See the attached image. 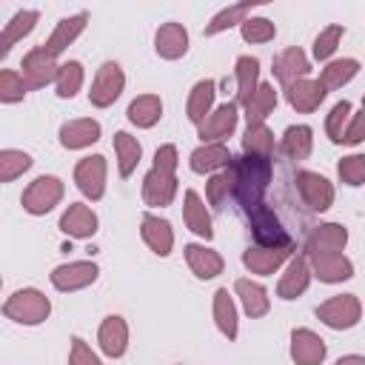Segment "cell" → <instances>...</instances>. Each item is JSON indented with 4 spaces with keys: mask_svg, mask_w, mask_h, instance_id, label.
<instances>
[{
    "mask_svg": "<svg viewBox=\"0 0 365 365\" xmlns=\"http://www.w3.org/2000/svg\"><path fill=\"white\" fill-rule=\"evenodd\" d=\"M182 220H185V228H188L191 234L202 237L205 242L214 240L211 214H208V208H205V200H202L194 188H188V191L182 194Z\"/></svg>",
    "mask_w": 365,
    "mask_h": 365,
    "instance_id": "obj_19",
    "label": "cell"
},
{
    "mask_svg": "<svg viewBox=\"0 0 365 365\" xmlns=\"http://www.w3.org/2000/svg\"><path fill=\"white\" fill-rule=\"evenodd\" d=\"M9 51H11V43L6 40V34L0 31V60H6L9 57Z\"/></svg>",
    "mask_w": 365,
    "mask_h": 365,
    "instance_id": "obj_53",
    "label": "cell"
},
{
    "mask_svg": "<svg viewBox=\"0 0 365 365\" xmlns=\"http://www.w3.org/2000/svg\"><path fill=\"white\" fill-rule=\"evenodd\" d=\"M245 214H248V225H251V234H254L257 245H262V248H288V245H294L288 231L282 228L279 217L265 202L248 208Z\"/></svg>",
    "mask_w": 365,
    "mask_h": 365,
    "instance_id": "obj_4",
    "label": "cell"
},
{
    "mask_svg": "<svg viewBox=\"0 0 365 365\" xmlns=\"http://www.w3.org/2000/svg\"><path fill=\"white\" fill-rule=\"evenodd\" d=\"M3 314L17 325H40L51 314V299L40 288H17L3 302Z\"/></svg>",
    "mask_w": 365,
    "mask_h": 365,
    "instance_id": "obj_2",
    "label": "cell"
},
{
    "mask_svg": "<svg viewBox=\"0 0 365 365\" xmlns=\"http://www.w3.org/2000/svg\"><path fill=\"white\" fill-rule=\"evenodd\" d=\"M26 94H29V88H26L20 71L0 68V103H9L11 106V103H20Z\"/></svg>",
    "mask_w": 365,
    "mask_h": 365,
    "instance_id": "obj_46",
    "label": "cell"
},
{
    "mask_svg": "<svg viewBox=\"0 0 365 365\" xmlns=\"http://www.w3.org/2000/svg\"><path fill=\"white\" fill-rule=\"evenodd\" d=\"M328 348L325 339L311 328H294L291 331V359L297 365H322Z\"/></svg>",
    "mask_w": 365,
    "mask_h": 365,
    "instance_id": "obj_17",
    "label": "cell"
},
{
    "mask_svg": "<svg viewBox=\"0 0 365 365\" xmlns=\"http://www.w3.org/2000/svg\"><path fill=\"white\" fill-rule=\"evenodd\" d=\"M308 74H311V60L299 46L279 51V57L274 60V77L282 83V88L297 83V80H305Z\"/></svg>",
    "mask_w": 365,
    "mask_h": 365,
    "instance_id": "obj_23",
    "label": "cell"
},
{
    "mask_svg": "<svg viewBox=\"0 0 365 365\" xmlns=\"http://www.w3.org/2000/svg\"><path fill=\"white\" fill-rule=\"evenodd\" d=\"M97 342H100V351L111 359H120L128 348V322L120 317V314H108L103 322H100V331H97Z\"/></svg>",
    "mask_w": 365,
    "mask_h": 365,
    "instance_id": "obj_21",
    "label": "cell"
},
{
    "mask_svg": "<svg viewBox=\"0 0 365 365\" xmlns=\"http://www.w3.org/2000/svg\"><path fill=\"white\" fill-rule=\"evenodd\" d=\"M140 237L143 242L157 254V257H168L174 248V228L168 220L157 217V214H143L140 220Z\"/></svg>",
    "mask_w": 365,
    "mask_h": 365,
    "instance_id": "obj_20",
    "label": "cell"
},
{
    "mask_svg": "<svg viewBox=\"0 0 365 365\" xmlns=\"http://www.w3.org/2000/svg\"><path fill=\"white\" fill-rule=\"evenodd\" d=\"M336 174H339V180L345 185L359 188L365 182V154H348V157H342L339 165H336Z\"/></svg>",
    "mask_w": 365,
    "mask_h": 365,
    "instance_id": "obj_47",
    "label": "cell"
},
{
    "mask_svg": "<svg viewBox=\"0 0 365 365\" xmlns=\"http://www.w3.org/2000/svg\"><path fill=\"white\" fill-rule=\"evenodd\" d=\"M242 106H245L248 123H265V117L274 114V108H277V88L271 83H259Z\"/></svg>",
    "mask_w": 365,
    "mask_h": 365,
    "instance_id": "obj_35",
    "label": "cell"
},
{
    "mask_svg": "<svg viewBox=\"0 0 365 365\" xmlns=\"http://www.w3.org/2000/svg\"><path fill=\"white\" fill-rule=\"evenodd\" d=\"M345 245H348V228L339 222H322L308 234L305 254H331V251H342Z\"/></svg>",
    "mask_w": 365,
    "mask_h": 365,
    "instance_id": "obj_26",
    "label": "cell"
},
{
    "mask_svg": "<svg viewBox=\"0 0 365 365\" xmlns=\"http://www.w3.org/2000/svg\"><path fill=\"white\" fill-rule=\"evenodd\" d=\"M68 365H103V362H100V356L91 351V345H88L83 336H71Z\"/></svg>",
    "mask_w": 365,
    "mask_h": 365,
    "instance_id": "obj_49",
    "label": "cell"
},
{
    "mask_svg": "<svg viewBox=\"0 0 365 365\" xmlns=\"http://www.w3.org/2000/svg\"><path fill=\"white\" fill-rule=\"evenodd\" d=\"M83 80H86V71H83V63L80 60H66L60 63L57 68V77H54V91L60 100H71L80 88H83Z\"/></svg>",
    "mask_w": 365,
    "mask_h": 365,
    "instance_id": "obj_38",
    "label": "cell"
},
{
    "mask_svg": "<svg viewBox=\"0 0 365 365\" xmlns=\"http://www.w3.org/2000/svg\"><path fill=\"white\" fill-rule=\"evenodd\" d=\"M240 34L245 43H271L277 37V26L268 17H245L240 23Z\"/></svg>",
    "mask_w": 365,
    "mask_h": 365,
    "instance_id": "obj_43",
    "label": "cell"
},
{
    "mask_svg": "<svg viewBox=\"0 0 365 365\" xmlns=\"http://www.w3.org/2000/svg\"><path fill=\"white\" fill-rule=\"evenodd\" d=\"M177 165H180V154H177V145L165 143L154 151V165L151 168H160V171H168V174H177Z\"/></svg>",
    "mask_w": 365,
    "mask_h": 365,
    "instance_id": "obj_50",
    "label": "cell"
},
{
    "mask_svg": "<svg viewBox=\"0 0 365 365\" xmlns=\"http://www.w3.org/2000/svg\"><path fill=\"white\" fill-rule=\"evenodd\" d=\"M311 285V268H308V259L305 254H297V257H288L285 262V271L277 282V297L279 299H297L299 294H305Z\"/></svg>",
    "mask_w": 365,
    "mask_h": 365,
    "instance_id": "obj_16",
    "label": "cell"
},
{
    "mask_svg": "<svg viewBox=\"0 0 365 365\" xmlns=\"http://www.w3.org/2000/svg\"><path fill=\"white\" fill-rule=\"evenodd\" d=\"M128 123L137 128H154L163 117V100L157 94H140L128 103Z\"/></svg>",
    "mask_w": 365,
    "mask_h": 365,
    "instance_id": "obj_32",
    "label": "cell"
},
{
    "mask_svg": "<svg viewBox=\"0 0 365 365\" xmlns=\"http://www.w3.org/2000/svg\"><path fill=\"white\" fill-rule=\"evenodd\" d=\"M311 277H317L319 282L336 285L354 277V262L342 254V251H331V254H305Z\"/></svg>",
    "mask_w": 365,
    "mask_h": 365,
    "instance_id": "obj_10",
    "label": "cell"
},
{
    "mask_svg": "<svg viewBox=\"0 0 365 365\" xmlns=\"http://www.w3.org/2000/svg\"><path fill=\"white\" fill-rule=\"evenodd\" d=\"M97 277H100V268H97V262H91V259H74V262H63V265L51 268V274H48L51 285H54L57 291H63V294L83 291V288H88V285H91Z\"/></svg>",
    "mask_w": 365,
    "mask_h": 365,
    "instance_id": "obj_7",
    "label": "cell"
},
{
    "mask_svg": "<svg viewBox=\"0 0 365 365\" xmlns=\"http://www.w3.org/2000/svg\"><path fill=\"white\" fill-rule=\"evenodd\" d=\"M0 285H3V277H0Z\"/></svg>",
    "mask_w": 365,
    "mask_h": 365,
    "instance_id": "obj_54",
    "label": "cell"
},
{
    "mask_svg": "<svg viewBox=\"0 0 365 365\" xmlns=\"http://www.w3.org/2000/svg\"><path fill=\"white\" fill-rule=\"evenodd\" d=\"M114 154H117V171H120V177H131L137 171L140 160H143V145L128 131H117L114 134Z\"/></svg>",
    "mask_w": 365,
    "mask_h": 365,
    "instance_id": "obj_33",
    "label": "cell"
},
{
    "mask_svg": "<svg viewBox=\"0 0 365 365\" xmlns=\"http://www.w3.org/2000/svg\"><path fill=\"white\" fill-rule=\"evenodd\" d=\"M342 34H345V29L339 26V23H334V26H325L317 37H314V60H331V54L336 51V46H339V40H342Z\"/></svg>",
    "mask_w": 365,
    "mask_h": 365,
    "instance_id": "obj_45",
    "label": "cell"
},
{
    "mask_svg": "<svg viewBox=\"0 0 365 365\" xmlns=\"http://www.w3.org/2000/svg\"><path fill=\"white\" fill-rule=\"evenodd\" d=\"M63 194H66V185H63L60 177H54V174H40V177H34V180L26 185V191H23V197H20V205H23L26 214L43 217V214H48L54 205H60Z\"/></svg>",
    "mask_w": 365,
    "mask_h": 365,
    "instance_id": "obj_3",
    "label": "cell"
},
{
    "mask_svg": "<svg viewBox=\"0 0 365 365\" xmlns=\"http://www.w3.org/2000/svg\"><path fill=\"white\" fill-rule=\"evenodd\" d=\"M57 68H60L57 57H51L43 46H37V48H31V51L23 57V63H20V77H23V83H26V88H43V86L54 83Z\"/></svg>",
    "mask_w": 365,
    "mask_h": 365,
    "instance_id": "obj_9",
    "label": "cell"
},
{
    "mask_svg": "<svg viewBox=\"0 0 365 365\" xmlns=\"http://www.w3.org/2000/svg\"><path fill=\"white\" fill-rule=\"evenodd\" d=\"M177 197V174L160 171V168H148L143 177V200L151 208H165L171 205Z\"/></svg>",
    "mask_w": 365,
    "mask_h": 365,
    "instance_id": "obj_13",
    "label": "cell"
},
{
    "mask_svg": "<svg viewBox=\"0 0 365 365\" xmlns=\"http://www.w3.org/2000/svg\"><path fill=\"white\" fill-rule=\"evenodd\" d=\"M228 163H231V151L225 143H202L188 157L194 174H217L220 168H228Z\"/></svg>",
    "mask_w": 365,
    "mask_h": 365,
    "instance_id": "obj_28",
    "label": "cell"
},
{
    "mask_svg": "<svg viewBox=\"0 0 365 365\" xmlns=\"http://www.w3.org/2000/svg\"><path fill=\"white\" fill-rule=\"evenodd\" d=\"M325 94H328V91H325L317 80H311V77H305V80H297V83L285 86V100H288V106H291L294 111H302V114L317 111V108L322 106Z\"/></svg>",
    "mask_w": 365,
    "mask_h": 365,
    "instance_id": "obj_27",
    "label": "cell"
},
{
    "mask_svg": "<svg viewBox=\"0 0 365 365\" xmlns=\"http://www.w3.org/2000/svg\"><path fill=\"white\" fill-rule=\"evenodd\" d=\"M334 365H365V356H359V354H348V356H339Z\"/></svg>",
    "mask_w": 365,
    "mask_h": 365,
    "instance_id": "obj_52",
    "label": "cell"
},
{
    "mask_svg": "<svg viewBox=\"0 0 365 365\" xmlns=\"http://www.w3.org/2000/svg\"><path fill=\"white\" fill-rule=\"evenodd\" d=\"M97 225H100V220H97L94 208L86 205V202H68V208L60 214V231L68 234V237H74V240L94 237L97 234Z\"/></svg>",
    "mask_w": 365,
    "mask_h": 365,
    "instance_id": "obj_15",
    "label": "cell"
},
{
    "mask_svg": "<svg viewBox=\"0 0 365 365\" xmlns=\"http://www.w3.org/2000/svg\"><path fill=\"white\" fill-rule=\"evenodd\" d=\"M234 294L240 297V305H242V311H245L251 319H259V317H265V314L271 311L268 291H265L259 282L248 279V277H240V279L234 282Z\"/></svg>",
    "mask_w": 365,
    "mask_h": 365,
    "instance_id": "obj_29",
    "label": "cell"
},
{
    "mask_svg": "<svg viewBox=\"0 0 365 365\" xmlns=\"http://www.w3.org/2000/svg\"><path fill=\"white\" fill-rule=\"evenodd\" d=\"M228 194H231V177H228V168L211 174L208 182H205V200H208V205L220 208V205L228 200Z\"/></svg>",
    "mask_w": 365,
    "mask_h": 365,
    "instance_id": "obj_48",
    "label": "cell"
},
{
    "mask_svg": "<svg viewBox=\"0 0 365 365\" xmlns=\"http://www.w3.org/2000/svg\"><path fill=\"white\" fill-rule=\"evenodd\" d=\"M123 88H125V74H123L120 63L106 60V63L97 68L94 80H91L88 103H91L94 108H108V106L117 103V97L123 94Z\"/></svg>",
    "mask_w": 365,
    "mask_h": 365,
    "instance_id": "obj_6",
    "label": "cell"
},
{
    "mask_svg": "<svg viewBox=\"0 0 365 365\" xmlns=\"http://www.w3.org/2000/svg\"><path fill=\"white\" fill-rule=\"evenodd\" d=\"M291 251H294V245H288V248H262V245H248V248L242 251V265H245L251 274L271 277V274H277V271L288 262Z\"/></svg>",
    "mask_w": 365,
    "mask_h": 365,
    "instance_id": "obj_14",
    "label": "cell"
},
{
    "mask_svg": "<svg viewBox=\"0 0 365 365\" xmlns=\"http://www.w3.org/2000/svg\"><path fill=\"white\" fill-rule=\"evenodd\" d=\"M242 154L271 160V154H274V134H271V128H268L265 123H248V125H245V134H242Z\"/></svg>",
    "mask_w": 365,
    "mask_h": 365,
    "instance_id": "obj_37",
    "label": "cell"
},
{
    "mask_svg": "<svg viewBox=\"0 0 365 365\" xmlns=\"http://www.w3.org/2000/svg\"><path fill=\"white\" fill-rule=\"evenodd\" d=\"M37 20H40V11H37V9H23V11H17V14L6 23V29H3L6 40H9L11 46H14V43H20L23 37H29V34L34 31Z\"/></svg>",
    "mask_w": 365,
    "mask_h": 365,
    "instance_id": "obj_42",
    "label": "cell"
},
{
    "mask_svg": "<svg viewBox=\"0 0 365 365\" xmlns=\"http://www.w3.org/2000/svg\"><path fill=\"white\" fill-rule=\"evenodd\" d=\"M271 174H274V165L265 157H251V154L231 157V163H228L231 194L240 200V205L245 211L262 202L268 182H271Z\"/></svg>",
    "mask_w": 365,
    "mask_h": 365,
    "instance_id": "obj_1",
    "label": "cell"
},
{
    "mask_svg": "<svg viewBox=\"0 0 365 365\" xmlns=\"http://www.w3.org/2000/svg\"><path fill=\"white\" fill-rule=\"evenodd\" d=\"M342 143L345 145H359L362 143V111H354L348 125H345V134H342Z\"/></svg>",
    "mask_w": 365,
    "mask_h": 365,
    "instance_id": "obj_51",
    "label": "cell"
},
{
    "mask_svg": "<svg viewBox=\"0 0 365 365\" xmlns=\"http://www.w3.org/2000/svg\"><path fill=\"white\" fill-rule=\"evenodd\" d=\"M86 23H88V11H77V14L63 17V20L54 26V31H51V37L46 40L43 48H46L51 57H60V54L86 31Z\"/></svg>",
    "mask_w": 365,
    "mask_h": 365,
    "instance_id": "obj_22",
    "label": "cell"
},
{
    "mask_svg": "<svg viewBox=\"0 0 365 365\" xmlns=\"http://www.w3.org/2000/svg\"><path fill=\"white\" fill-rule=\"evenodd\" d=\"M31 165H34L31 154H26L20 148H3L0 151V182H11V180L23 177Z\"/></svg>",
    "mask_w": 365,
    "mask_h": 365,
    "instance_id": "obj_41",
    "label": "cell"
},
{
    "mask_svg": "<svg viewBox=\"0 0 365 365\" xmlns=\"http://www.w3.org/2000/svg\"><path fill=\"white\" fill-rule=\"evenodd\" d=\"M282 151L291 157V160H305L308 154H311V148H314V131H311V125H288L285 131H282Z\"/></svg>",
    "mask_w": 365,
    "mask_h": 365,
    "instance_id": "obj_40",
    "label": "cell"
},
{
    "mask_svg": "<svg viewBox=\"0 0 365 365\" xmlns=\"http://www.w3.org/2000/svg\"><path fill=\"white\" fill-rule=\"evenodd\" d=\"M214 325H217V331L228 339V342H234L237 339V334H240V319H237V305H234V297L228 294V288H217L214 291Z\"/></svg>",
    "mask_w": 365,
    "mask_h": 365,
    "instance_id": "obj_30",
    "label": "cell"
},
{
    "mask_svg": "<svg viewBox=\"0 0 365 365\" xmlns=\"http://www.w3.org/2000/svg\"><path fill=\"white\" fill-rule=\"evenodd\" d=\"M154 51L163 60H180L188 51V29L182 23H163L154 34Z\"/></svg>",
    "mask_w": 365,
    "mask_h": 365,
    "instance_id": "obj_25",
    "label": "cell"
},
{
    "mask_svg": "<svg viewBox=\"0 0 365 365\" xmlns=\"http://www.w3.org/2000/svg\"><path fill=\"white\" fill-rule=\"evenodd\" d=\"M351 114H354V106L348 100H339L328 111V117H325V134H328L331 143H342V134H345V125H348Z\"/></svg>",
    "mask_w": 365,
    "mask_h": 365,
    "instance_id": "obj_44",
    "label": "cell"
},
{
    "mask_svg": "<svg viewBox=\"0 0 365 365\" xmlns=\"http://www.w3.org/2000/svg\"><path fill=\"white\" fill-rule=\"evenodd\" d=\"M214 97H217V83L214 80H200V83L191 86L188 103H185V114H188V120L194 125H200L208 117V111L214 108Z\"/></svg>",
    "mask_w": 365,
    "mask_h": 365,
    "instance_id": "obj_31",
    "label": "cell"
},
{
    "mask_svg": "<svg viewBox=\"0 0 365 365\" xmlns=\"http://www.w3.org/2000/svg\"><path fill=\"white\" fill-rule=\"evenodd\" d=\"M251 9H254V3H251V0L225 6L222 11H217V14L208 20V26H205V37H214V34H220V31H228V29L240 26L245 17H251Z\"/></svg>",
    "mask_w": 365,
    "mask_h": 365,
    "instance_id": "obj_39",
    "label": "cell"
},
{
    "mask_svg": "<svg viewBox=\"0 0 365 365\" xmlns=\"http://www.w3.org/2000/svg\"><path fill=\"white\" fill-rule=\"evenodd\" d=\"M234 74H237V106H242L251 97V91L259 86V60L251 54L237 57Z\"/></svg>",
    "mask_w": 365,
    "mask_h": 365,
    "instance_id": "obj_36",
    "label": "cell"
},
{
    "mask_svg": "<svg viewBox=\"0 0 365 365\" xmlns=\"http://www.w3.org/2000/svg\"><path fill=\"white\" fill-rule=\"evenodd\" d=\"M106 174H108V165H106V157L103 154L83 157L74 165V182H77L80 194L86 200H91V202L103 200V194H106Z\"/></svg>",
    "mask_w": 365,
    "mask_h": 365,
    "instance_id": "obj_8",
    "label": "cell"
},
{
    "mask_svg": "<svg viewBox=\"0 0 365 365\" xmlns=\"http://www.w3.org/2000/svg\"><path fill=\"white\" fill-rule=\"evenodd\" d=\"M359 317H362V302L356 294H336L317 305V319L334 331L354 328L359 322Z\"/></svg>",
    "mask_w": 365,
    "mask_h": 365,
    "instance_id": "obj_5",
    "label": "cell"
},
{
    "mask_svg": "<svg viewBox=\"0 0 365 365\" xmlns=\"http://www.w3.org/2000/svg\"><path fill=\"white\" fill-rule=\"evenodd\" d=\"M359 74V60L354 57H342V60H331L322 71H319V86L325 91H334V88H342L345 83H351L354 77Z\"/></svg>",
    "mask_w": 365,
    "mask_h": 365,
    "instance_id": "obj_34",
    "label": "cell"
},
{
    "mask_svg": "<svg viewBox=\"0 0 365 365\" xmlns=\"http://www.w3.org/2000/svg\"><path fill=\"white\" fill-rule=\"evenodd\" d=\"M237 120H240V106L237 103H222L217 108L208 111V117L197 125L200 128V140L202 143H222L234 134L237 128Z\"/></svg>",
    "mask_w": 365,
    "mask_h": 365,
    "instance_id": "obj_11",
    "label": "cell"
},
{
    "mask_svg": "<svg viewBox=\"0 0 365 365\" xmlns=\"http://www.w3.org/2000/svg\"><path fill=\"white\" fill-rule=\"evenodd\" d=\"M103 128L97 120L91 117H77V120H68L60 125V145L68 148V151H80V148H88L100 140Z\"/></svg>",
    "mask_w": 365,
    "mask_h": 365,
    "instance_id": "obj_18",
    "label": "cell"
},
{
    "mask_svg": "<svg viewBox=\"0 0 365 365\" xmlns=\"http://www.w3.org/2000/svg\"><path fill=\"white\" fill-rule=\"evenodd\" d=\"M182 251H185V262H188V268H191V274H194L197 279H214V277H220L222 268H225V259H222L214 248H208V245L188 242Z\"/></svg>",
    "mask_w": 365,
    "mask_h": 365,
    "instance_id": "obj_24",
    "label": "cell"
},
{
    "mask_svg": "<svg viewBox=\"0 0 365 365\" xmlns=\"http://www.w3.org/2000/svg\"><path fill=\"white\" fill-rule=\"evenodd\" d=\"M297 191L302 197V202L311 211H328L334 205V185L328 182V177L317 174V171H297Z\"/></svg>",
    "mask_w": 365,
    "mask_h": 365,
    "instance_id": "obj_12",
    "label": "cell"
}]
</instances>
